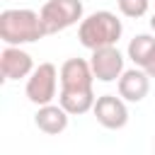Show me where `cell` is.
<instances>
[{
	"mask_svg": "<svg viewBox=\"0 0 155 155\" xmlns=\"http://www.w3.org/2000/svg\"><path fill=\"white\" fill-rule=\"evenodd\" d=\"M46 36V29L41 24V15L27 7H12L0 12V39L7 46H22L34 44Z\"/></svg>",
	"mask_w": 155,
	"mask_h": 155,
	"instance_id": "1",
	"label": "cell"
},
{
	"mask_svg": "<svg viewBox=\"0 0 155 155\" xmlns=\"http://www.w3.org/2000/svg\"><path fill=\"white\" fill-rule=\"evenodd\" d=\"M124 24L121 19L109 12V10H99L87 15L80 27H78V39L85 48L97 51V48H107V46H116V41L121 39Z\"/></svg>",
	"mask_w": 155,
	"mask_h": 155,
	"instance_id": "2",
	"label": "cell"
},
{
	"mask_svg": "<svg viewBox=\"0 0 155 155\" xmlns=\"http://www.w3.org/2000/svg\"><path fill=\"white\" fill-rule=\"evenodd\" d=\"M39 15L46 34H58L82 22V0H46Z\"/></svg>",
	"mask_w": 155,
	"mask_h": 155,
	"instance_id": "3",
	"label": "cell"
},
{
	"mask_svg": "<svg viewBox=\"0 0 155 155\" xmlns=\"http://www.w3.org/2000/svg\"><path fill=\"white\" fill-rule=\"evenodd\" d=\"M58 78L61 73L56 70L53 63H39L34 68V73L27 78V99L36 107H44V104H51L53 97H56V90H58Z\"/></svg>",
	"mask_w": 155,
	"mask_h": 155,
	"instance_id": "4",
	"label": "cell"
},
{
	"mask_svg": "<svg viewBox=\"0 0 155 155\" xmlns=\"http://www.w3.org/2000/svg\"><path fill=\"white\" fill-rule=\"evenodd\" d=\"M90 65L94 73V80L99 82H114L124 75V56L116 46H107V48H97L90 56Z\"/></svg>",
	"mask_w": 155,
	"mask_h": 155,
	"instance_id": "5",
	"label": "cell"
},
{
	"mask_svg": "<svg viewBox=\"0 0 155 155\" xmlns=\"http://www.w3.org/2000/svg\"><path fill=\"white\" fill-rule=\"evenodd\" d=\"M94 119L109 128V131H119L128 124V109H126V99L116 97V94H102L94 102Z\"/></svg>",
	"mask_w": 155,
	"mask_h": 155,
	"instance_id": "6",
	"label": "cell"
},
{
	"mask_svg": "<svg viewBox=\"0 0 155 155\" xmlns=\"http://www.w3.org/2000/svg\"><path fill=\"white\" fill-rule=\"evenodd\" d=\"M0 73L2 80H22L34 73L31 56L19 46H5L0 53Z\"/></svg>",
	"mask_w": 155,
	"mask_h": 155,
	"instance_id": "7",
	"label": "cell"
},
{
	"mask_svg": "<svg viewBox=\"0 0 155 155\" xmlns=\"http://www.w3.org/2000/svg\"><path fill=\"white\" fill-rule=\"evenodd\" d=\"M116 82H119V97L126 99V102H133V104L143 102L150 92V75L143 68L124 70V75Z\"/></svg>",
	"mask_w": 155,
	"mask_h": 155,
	"instance_id": "8",
	"label": "cell"
},
{
	"mask_svg": "<svg viewBox=\"0 0 155 155\" xmlns=\"http://www.w3.org/2000/svg\"><path fill=\"white\" fill-rule=\"evenodd\" d=\"M94 73L90 61L85 58H68L61 65V87L63 90H80V87H92Z\"/></svg>",
	"mask_w": 155,
	"mask_h": 155,
	"instance_id": "9",
	"label": "cell"
},
{
	"mask_svg": "<svg viewBox=\"0 0 155 155\" xmlns=\"http://www.w3.org/2000/svg\"><path fill=\"white\" fill-rule=\"evenodd\" d=\"M68 111L61 104H44L36 109L34 114V124L39 131H44L46 136H58L68 128Z\"/></svg>",
	"mask_w": 155,
	"mask_h": 155,
	"instance_id": "10",
	"label": "cell"
},
{
	"mask_svg": "<svg viewBox=\"0 0 155 155\" xmlns=\"http://www.w3.org/2000/svg\"><path fill=\"white\" fill-rule=\"evenodd\" d=\"M94 90L92 87H80V90H63L58 92V104L70 114V116H78V114H87L90 109H94Z\"/></svg>",
	"mask_w": 155,
	"mask_h": 155,
	"instance_id": "11",
	"label": "cell"
},
{
	"mask_svg": "<svg viewBox=\"0 0 155 155\" xmlns=\"http://www.w3.org/2000/svg\"><path fill=\"white\" fill-rule=\"evenodd\" d=\"M153 51H155V36H150V34H136L128 41V48H126V53L136 63V68H145Z\"/></svg>",
	"mask_w": 155,
	"mask_h": 155,
	"instance_id": "12",
	"label": "cell"
},
{
	"mask_svg": "<svg viewBox=\"0 0 155 155\" xmlns=\"http://www.w3.org/2000/svg\"><path fill=\"white\" fill-rule=\"evenodd\" d=\"M116 5H119V12L124 17H131V19L143 17L148 12V7H150L148 0H116Z\"/></svg>",
	"mask_w": 155,
	"mask_h": 155,
	"instance_id": "13",
	"label": "cell"
},
{
	"mask_svg": "<svg viewBox=\"0 0 155 155\" xmlns=\"http://www.w3.org/2000/svg\"><path fill=\"white\" fill-rule=\"evenodd\" d=\"M143 70H145L150 78H155V51H153V56L148 58V63H145V68H143Z\"/></svg>",
	"mask_w": 155,
	"mask_h": 155,
	"instance_id": "14",
	"label": "cell"
},
{
	"mask_svg": "<svg viewBox=\"0 0 155 155\" xmlns=\"http://www.w3.org/2000/svg\"><path fill=\"white\" fill-rule=\"evenodd\" d=\"M150 29L155 31V12H153V17H150Z\"/></svg>",
	"mask_w": 155,
	"mask_h": 155,
	"instance_id": "15",
	"label": "cell"
},
{
	"mask_svg": "<svg viewBox=\"0 0 155 155\" xmlns=\"http://www.w3.org/2000/svg\"><path fill=\"white\" fill-rule=\"evenodd\" d=\"M153 153H155V143H153Z\"/></svg>",
	"mask_w": 155,
	"mask_h": 155,
	"instance_id": "16",
	"label": "cell"
}]
</instances>
